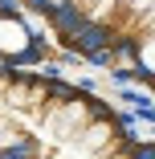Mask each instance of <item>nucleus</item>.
Returning a JSON list of instances; mask_svg holds the SVG:
<instances>
[{"label": "nucleus", "mask_w": 155, "mask_h": 159, "mask_svg": "<svg viewBox=\"0 0 155 159\" xmlns=\"http://www.w3.org/2000/svg\"><path fill=\"white\" fill-rule=\"evenodd\" d=\"M70 53L155 90V0H0V66Z\"/></svg>", "instance_id": "nucleus-1"}]
</instances>
